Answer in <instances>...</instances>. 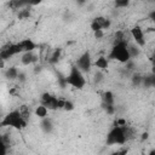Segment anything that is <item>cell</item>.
Masks as SVG:
<instances>
[{"label":"cell","instance_id":"1","mask_svg":"<svg viewBox=\"0 0 155 155\" xmlns=\"http://www.w3.org/2000/svg\"><path fill=\"white\" fill-rule=\"evenodd\" d=\"M27 125H28V121L22 117L18 109H15L7 113L0 121V127H10V128H15L18 131L25 128Z\"/></svg>","mask_w":155,"mask_h":155},{"label":"cell","instance_id":"2","mask_svg":"<svg viewBox=\"0 0 155 155\" xmlns=\"http://www.w3.org/2000/svg\"><path fill=\"white\" fill-rule=\"evenodd\" d=\"M65 84L76 90H82L86 85V79H85L84 73L79 70L76 65H71L69 74L65 78Z\"/></svg>","mask_w":155,"mask_h":155},{"label":"cell","instance_id":"3","mask_svg":"<svg viewBox=\"0 0 155 155\" xmlns=\"http://www.w3.org/2000/svg\"><path fill=\"white\" fill-rule=\"evenodd\" d=\"M127 44L128 42H120V44H116V45H113L109 54H108V59H114V61H117L120 63H127L131 61L130 58V54H128V51H127Z\"/></svg>","mask_w":155,"mask_h":155},{"label":"cell","instance_id":"4","mask_svg":"<svg viewBox=\"0 0 155 155\" xmlns=\"http://www.w3.org/2000/svg\"><path fill=\"white\" fill-rule=\"evenodd\" d=\"M107 144L108 145H122L125 144L127 140H126V137H125V133H124V128L122 126H114L109 133L107 134Z\"/></svg>","mask_w":155,"mask_h":155},{"label":"cell","instance_id":"5","mask_svg":"<svg viewBox=\"0 0 155 155\" xmlns=\"http://www.w3.org/2000/svg\"><path fill=\"white\" fill-rule=\"evenodd\" d=\"M65 99H61L51 93H44L41 96V104L47 110H56V109H63Z\"/></svg>","mask_w":155,"mask_h":155},{"label":"cell","instance_id":"6","mask_svg":"<svg viewBox=\"0 0 155 155\" xmlns=\"http://www.w3.org/2000/svg\"><path fill=\"white\" fill-rule=\"evenodd\" d=\"M130 35H131V38H132V41H133L136 45H138L140 48L145 46V44H147L145 34H144V30H143V28H142L140 25H138V24L133 25V27L131 28V30H130Z\"/></svg>","mask_w":155,"mask_h":155},{"label":"cell","instance_id":"7","mask_svg":"<svg viewBox=\"0 0 155 155\" xmlns=\"http://www.w3.org/2000/svg\"><path fill=\"white\" fill-rule=\"evenodd\" d=\"M79 70H81L84 74L85 73H88L91 70V67H92V58H91V53L90 51H85L78 59H76V64Z\"/></svg>","mask_w":155,"mask_h":155},{"label":"cell","instance_id":"8","mask_svg":"<svg viewBox=\"0 0 155 155\" xmlns=\"http://www.w3.org/2000/svg\"><path fill=\"white\" fill-rule=\"evenodd\" d=\"M111 25V21L104 16H97L96 18L92 19L91 22V29L92 31H97V30H104V29H108L110 28Z\"/></svg>","mask_w":155,"mask_h":155},{"label":"cell","instance_id":"9","mask_svg":"<svg viewBox=\"0 0 155 155\" xmlns=\"http://www.w3.org/2000/svg\"><path fill=\"white\" fill-rule=\"evenodd\" d=\"M21 62L23 65H30L38 62V54L35 53V51H30V52H24L21 56Z\"/></svg>","mask_w":155,"mask_h":155},{"label":"cell","instance_id":"10","mask_svg":"<svg viewBox=\"0 0 155 155\" xmlns=\"http://www.w3.org/2000/svg\"><path fill=\"white\" fill-rule=\"evenodd\" d=\"M127 51H128V54H130L131 61H132L133 58H137V57L140 54V47H139L138 45H136L133 41H132V42L128 41V44H127Z\"/></svg>","mask_w":155,"mask_h":155},{"label":"cell","instance_id":"11","mask_svg":"<svg viewBox=\"0 0 155 155\" xmlns=\"http://www.w3.org/2000/svg\"><path fill=\"white\" fill-rule=\"evenodd\" d=\"M53 122H52V120L50 119V117H45V119H42L41 120V122H40V128L45 132V133H51L52 131H53Z\"/></svg>","mask_w":155,"mask_h":155},{"label":"cell","instance_id":"12","mask_svg":"<svg viewBox=\"0 0 155 155\" xmlns=\"http://www.w3.org/2000/svg\"><path fill=\"white\" fill-rule=\"evenodd\" d=\"M115 98L111 91H105L102 96V104L103 105H114Z\"/></svg>","mask_w":155,"mask_h":155},{"label":"cell","instance_id":"13","mask_svg":"<svg viewBox=\"0 0 155 155\" xmlns=\"http://www.w3.org/2000/svg\"><path fill=\"white\" fill-rule=\"evenodd\" d=\"M94 65H96V68H98L99 70H105V69H108V67H109V59H108L107 57H104V56H101V57H98V58L96 59Z\"/></svg>","mask_w":155,"mask_h":155},{"label":"cell","instance_id":"14","mask_svg":"<svg viewBox=\"0 0 155 155\" xmlns=\"http://www.w3.org/2000/svg\"><path fill=\"white\" fill-rule=\"evenodd\" d=\"M47 113H48V110L42 105V104H40V105H38L36 108H35V110H34V114H35V116H38L40 120H42V119H45V117H47Z\"/></svg>","mask_w":155,"mask_h":155},{"label":"cell","instance_id":"15","mask_svg":"<svg viewBox=\"0 0 155 155\" xmlns=\"http://www.w3.org/2000/svg\"><path fill=\"white\" fill-rule=\"evenodd\" d=\"M18 74H19V71H18V69H17V68H15V67L7 68V69H6V71H5V76H6L7 79H10V80L17 79V78H18Z\"/></svg>","mask_w":155,"mask_h":155},{"label":"cell","instance_id":"16","mask_svg":"<svg viewBox=\"0 0 155 155\" xmlns=\"http://www.w3.org/2000/svg\"><path fill=\"white\" fill-rule=\"evenodd\" d=\"M18 111H19V114L22 115V117H23L24 120H27V121L29 120L31 111H30V109H29L28 105H22V107H19V108H18Z\"/></svg>","mask_w":155,"mask_h":155},{"label":"cell","instance_id":"17","mask_svg":"<svg viewBox=\"0 0 155 155\" xmlns=\"http://www.w3.org/2000/svg\"><path fill=\"white\" fill-rule=\"evenodd\" d=\"M0 155H7V142L0 137Z\"/></svg>","mask_w":155,"mask_h":155},{"label":"cell","instance_id":"18","mask_svg":"<svg viewBox=\"0 0 155 155\" xmlns=\"http://www.w3.org/2000/svg\"><path fill=\"white\" fill-rule=\"evenodd\" d=\"M61 48H57V50H54L53 51V53H52V56L50 57V62L51 63H56V62H58V59H59V57H61Z\"/></svg>","mask_w":155,"mask_h":155},{"label":"cell","instance_id":"19","mask_svg":"<svg viewBox=\"0 0 155 155\" xmlns=\"http://www.w3.org/2000/svg\"><path fill=\"white\" fill-rule=\"evenodd\" d=\"M142 82L145 85V86H148V87H150V86H153L154 85V78H153V75H150V76H144V78H142Z\"/></svg>","mask_w":155,"mask_h":155},{"label":"cell","instance_id":"20","mask_svg":"<svg viewBox=\"0 0 155 155\" xmlns=\"http://www.w3.org/2000/svg\"><path fill=\"white\" fill-rule=\"evenodd\" d=\"M63 109L67 110V111L73 110V109H74V103L70 102V101H65V102H64V105H63Z\"/></svg>","mask_w":155,"mask_h":155},{"label":"cell","instance_id":"21","mask_svg":"<svg viewBox=\"0 0 155 155\" xmlns=\"http://www.w3.org/2000/svg\"><path fill=\"white\" fill-rule=\"evenodd\" d=\"M127 151H128V149H127V148H121V149H119V150L114 151L111 155H126V154H127Z\"/></svg>","mask_w":155,"mask_h":155},{"label":"cell","instance_id":"22","mask_svg":"<svg viewBox=\"0 0 155 155\" xmlns=\"http://www.w3.org/2000/svg\"><path fill=\"white\" fill-rule=\"evenodd\" d=\"M128 4H130V2H128L127 0H124V1H116V2H115V6H116V7H127Z\"/></svg>","mask_w":155,"mask_h":155},{"label":"cell","instance_id":"23","mask_svg":"<svg viewBox=\"0 0 155 155\" xmlns=\"http://www.w3.org/2000/svg\"><path fill=\"white\" fill-rule=\"evenodd\" d=\"M140 82H142V76H139V75H134V76H133V84L139 85Z\"/></svg>","mask_w":155,"mask_h":155},{"label":"cell","instance_id":"24","mask_svg":"<svg viewBox=\"0 0 155 155\" xmlns=\"http://www.w3.org/2000/svg\"><path fill=\"white\" fill-rule=\"evenodd\" d=\"M93 34H94V38H97V39H101V38H103V35H104L103 30H97V31H94Z\"/></svg>","mask_w":155,"mask_h":155},{"label":"cell","instance_id":"25","mask_svg":"<svg viewBox=\"0 0 155 155\" xmlns=\"http://www.w3.org/2000/svg\"><path fill=\"white\" fill-rule=\"evenodd\" d=\"M29 16V12L27 10H21V15H18V17H28Z\"/></svg>","mask_w":155,"mask_h":155},{"label":"cell","instance_id":"26","mask_svg":"<svg viewBox=\"0 0 155 155\" xmlns=\"http://www.w3.org/2000/svg\"><path fill=\"white\" fill-rule=\"evenodd\" d=\"M0 68H5V61L0 58Z\"/></svg>","mask_w":155,"mask_h":155},{"label":"cell","instance_id":"27","mask_svg":"<svg viewBox=\"0 0 155 155\" xmlns=\"http://www.w3.org/2000/svg\"><path fill=\"white\" fill-rule=\"evenodd\" d=\"M148 155H155V150H154V149H151V150L149 151V154H148Z\"/></svg>","mask_w":155,"mask_h":155},{"label":"cell","instance_id":"28","mask_svg":"<svg viewBox=\"0 0 155 155\" xmlns=\"http://www.w3.org/2000/svg\"><path fill=\"white\" fill-rule=\"evenodd\" d=\"M148 138V133H143V137H142V139H147Z\"/></svg>","mask_w":155,"mask_h":155}]
</instances>
